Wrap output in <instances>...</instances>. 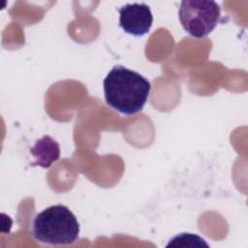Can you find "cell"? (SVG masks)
Here are the masks:
<instances>
[{
	"instance_id": "6da1fadb",
	"label": "cell",
	"mask_w": 248,
	"mask_h": 248,
	"mask_svg": "<svg viewBox=\"0 0 248 248\" xmlns=\"http://www.w3.org/2000/svg\"><path fill=\"white\" fill-rule=\"evenodd\" d=\"M106 103L120 113L140 111L149 96L151 84L142 75L124 66H114L103 81Z\"/></svg>"
},
{
	"instance_id": "7a4b0ae2",
	"label": "cell",
	"mask_w": 248,
	"mask_h": 248,
	"mask_svg": "<svg viewBox=\"0 0 248 248\" xmlns=\"http://www.w3.org/2000/svg\"><path fill=\"white\" fill-rule=\"evenodd\" d=\"M32 234L36 240L46 244H72L78 238L79 224L69 207L55 204L36 214Z\"/></svg>"
},
{
	"instance_id": "3957f363",
	"label": "cell",
	"mask_w": 248,
	"mask_h": 248,
	"mask_svg": "<svg viewBox=\"0 0 248 248\" xmlns=\"http://www.w3.org/2000/svg\"><path fill=\"white\" fill-rule=\"evenodd\" d=\"M221 8L212 0H184L178 9V17L184 30L194 38L207 36L216 27Z\"/></svg>"
},
{
	"instance_id": "277c9868",
	"label": "cell",
	"mask_w": 248,
	"mask_h": 248,
	"mask_svg": "<svg viewBox=\"0 0 248 248\" xmlns=\"http://www.w3.org/2000/svg\"><path fill=\"white\" fill-rule=\"evenodd\" d=\"M119 25L130 35L140 37L147 34L152 26L153 16L144 3L126 4L118 9Z\"/></svg>"
},
{
	"instance_id": "5b68a950",
	"label": "cell",
	"mask_w": 248,
	"mask_h": 248,
	"mask_svg": "<svg viewBox=\"0 0 248 248\" xmlns=\"http://www.w3.org/2000/svg\"><path fill=\"white\" fill-rule=\"evenodd\" d=\"M30 153L35 158L32 166L48 169L60 157V145L50 136L45 135L38 139L30 148Z\"/></svg>"
},
{
	"instance_id": "8992f818",
	"label": "cell",
	"mask_w": 248,
	"mask_h": 248,
	"mask_svg": "<svg viewBox=\"0 0 248 248\" xmlns=\"http://www.w3.org/2000/svg\"><path fill=\"white\" fill-rule=\"evenodd\" d=\"M167 247H208V244L197 234L182 232L170 239Z\"/></svg>"
}]
</instances>
